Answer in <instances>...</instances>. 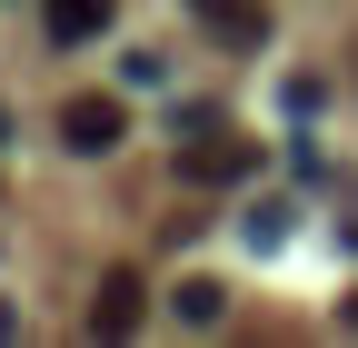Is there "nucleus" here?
Listing matches in <instances>:
<instances>
[{
    "instance_id": "20e7f679",
    "label": "nucleus",
    "mask_w": 358,
    "mask_h": 348,
    "mask_svg": "<svg viewBox=\"0 0 358 348\" xmlns=\"http://www.w3.org/2000/svg\"><path fill=\"white\" fill-rule=\"evenodd\" d=\"M189 20L219 40V50H268V10L259 0H189Z\"/></svg>"
},
{
    "instance_id": "0eeeda50",
    "label": "nucleus",
    "mask_w": 358,
    "mask_h": 348,
    "mask_svg": "<svg viewBox=\"0 0 358 348\" xmlns=\"http://www.w3.org/2000/svg\"><path fill=\"white\" fill-rule=\"evenodd\" d=\"M289 219H299L289 199H259L249 219H239V239H249V249H279V239H289Z\"/></svg>"
},
{
    "instance_id": "423d86ee",
    "label": "nucleus",
    "mask_w": 358,
    "mask_h": 348,
    "mask_svg": "<svg viewBox=\"0 0 358 348\" xmlns=\"http://www.w3.org/2000/svg\"><path fill=\"white\" fill-rule=\"evenodd\" d=\"M179 319H189V328H219V319H229V289H219V279H179Z\"/></svg>"
},
{
    "instance_id": "1a4fd4ad",
    "label": "nucleus",
    "mask_w": 358,
    "mask_h": 348,
    "mask_svg": "<svg viewBox=\"0 0 358 348\" xmlns=\"http://www.w3.org/2000/svg\"><path fill=\"white\" fill-rule=\"evenodd\" d=\"M0 140H10V110H0Z\"/></svg>"
},
{
    "instance_id": "7ed1b4c3",
    "label": "nucleus",
    "mask_w": 358,
    "mask_h": 348,
    "mask_svg": "<svg viewBox=\"0 0 358 348\" xmlns=\"http://www.w3.org/2000/svg\"><path fill=\"white\" fill-rule=\"evenodd\" d=\"M140 319H150L140 269H100V289H90V338H129Z\"/></svg>"
},
{
    "instance_id": "39448f33",
    "label": "nucleus",
    "mask_w": 358,
    "mask_h": 348,
    "mask_svg": "<svg viewBox=\"0 0 358 348\" xmlns=\"http://www.w3.org/2000/svg\"><path fill=\"white\" fill-rule=\"evenodd\" d=\"M120 20V0H50V40H70V50H80V40H100Z\"/></svg>"
},
{
    "instance_id": "f257e3e1",
    "label": "nucleus",
    "mask_w": 358,
    "mask_h": 348,
    "mask_svg": "<svg viewBox=\"0 0 358 348\" xmlns=\"http://www.w3.org/2000/svg\"><path fill=\"white\" fill-rule=\"evenodd\" d=\"M129 140V100H110V90H70L60 100V150L70 159H110Z\"/></svg>"
},
{
    "instance_id": "6e6552de",
    "label": "nucleus",
    "mask_w": 358,
    "mask_h": 348,
    "mask_svg": "<svg viewBox=\"0 0 358 348\" xmlns=\"http://www.w3.org/2000/svg\"><path fill=\"white\" fill-rule=\"evenodd\" d=\"M338 328H358V289H348V298H338Z\"/></svg>"
},
{
    "instance_id": "f03ea898",
    "label": "nucleus",
    "mask_w": 358,
    "mask_h": 348,
    "mask_svg": "<svg viewBox=\"0 0 358 348\" xmlns=\"http://www.w3.org/2000/svg\"><path fill=\"white\" fill-rule=\"evenodd\" d=\"M259 169V140H229V129H199L189 150H179V180L189 189H229V180H249Z\"/></svg>"
}]
</instances>
